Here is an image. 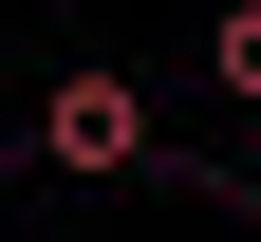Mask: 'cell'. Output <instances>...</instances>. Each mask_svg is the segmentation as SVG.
<instances>
[{
	"instance_id": "cell-2",
	"label": "cell",
	"mask_w": 261,
	"mask_h": 242,
	"mask_svg": "<svg viewBox=\"0 0 261 242\" xmlns=\"http://www.w3.org/2000/svg\"><path fill=\"white\" fill-rule=\"evenodd\" d=\"M205 75H224V93L261 112V0H224V38H205Z\"/></svg>"
},
{
	"instance_id": "cell-1",
	"label": "cell",
	"mask_w": 261,
	"mask_h": 242,
	"mask_svg": "<svg viewBox=\"0 0 261 242\" xmlns=\"http://www.w3.org/2000/svg\"><path fill=\"white\" fill-rule=\"evenodd\" d=\"M149 149H168V130H149L130 75H56V93H38V168H75V186H130Z\"/></svg>"
}]
</instances>
